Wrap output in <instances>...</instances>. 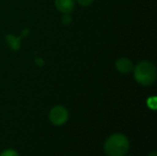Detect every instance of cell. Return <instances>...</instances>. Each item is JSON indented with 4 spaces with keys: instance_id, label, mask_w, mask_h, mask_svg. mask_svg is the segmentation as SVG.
I'll use <instances>...</instances> for the list:
<instances>
[{
    "instance_id": "cell-12",
    "label": "cell",
    "mask_w": 157,
    "mask_h": 156,
    "mask_svg": "<svg viewBox=\"0 0 157 156\" xmlns=\"http://www.w3.org/2000/svg\"><path fill=\"white\" fill-rule=\"evenodd\" d=\"M149 156H157L156 155V153H155V152H154V153L150 154H149Z\"/></svg>"
},
{
    "instance_id": "cell-2",
    "label": "cell",
    "mask_w": 157,
    "mask_h": 156,
    "mask_svg": "<svg viewBox=\"0 0 157 156\" xmlns=\"http://www.w3.org/2000/svg\"><path fill=\"white\" fill-rule=\"evenodd\" d=\"M134 69V78L142 86H150L156 79V68L150 62H141Z\"/></svg>"
},
{
    "instance_id": "cell-8",
    "label": "cell",
    "mask_w": 157,
    "mask_h": 156,
    "mask_svg": "<svg viewBox=\"0 0 157 156\" xmlns=\"http://www.w3.org/2000/svg\"><path fill=\"white\" fill-rule=\"evenodd\" d=\"M62 22H63L64 25H69V24L72 22V18H71V17H70L68 14H65V15H63V17H62Z\"/></svg>"
},
{
    "instance_id": "cell-11",
    "label": "cell",
    "mask_w": 157,
    "mask_h": 156,
    "mask_svg": "<svg viewBox=\"0 0 157 156\" xmlns=\"http://www.w3.org/2000/svg\"><path fill=\"white\" fill-rule=\"evenodd\" d=\"M36 63H37L38 65L41 66V65L43 64V61H42L41 59H39V58H37V59H36Z\"/></svg>"
},
{
    "instance_id": "cell-6",
    "label": "cell",
    "mask_w": 157,
    "mask_h": 156,
    "mask_svg": "<svg viewBox=\"0 0 157 156\" xmlns=\"http://www.w3.org/2000/svg\"><path fill=\"white\" fill-rule=\"evenodd\" d=\"M6 41L9 47L13 50H18L20 47V38H16L12 35H7Z\"/></svg>"
},
{
    "instance_id": "cell-5",
    "label": "cell",
    "mask_w": 157,
    "mask_h": 156,
    "mask_svg": "<svg viewBox=\"0 0 157 156\" xmlns=\"http://www.w3.org/2000/svg\"><path fill=\"white\" fill-rule=\"evenodd\" d=\"M116 68L121 74H129L133 70V64L131 60L127 58H121L116 62Z\"/></svg>"
},
{
    "instance_id": "cell-9",
    "label": "cell",
    "mask_w": 157,
    "mask_h": 156,
    "mask_svg": "<svg viewBox=\"0 0 157 156\" xmlns=\"http://www.w3.org/2000/svg\"><path fill=\"white\" fill-rule=\"evenodd\" d=\"M148 106L153 108V109H155L156 108V100H155V97H153V98H149L148 99Z\"/></svg>"
},
{
    "instance_id": "cell-1",
    "label": "cell",
    "mask_w": 157,
    "mask_h": 156,
    "mask_svg": "<svg viewBox=\"0 0 157 156\" xmlns=\"http://www.w3.org/2000/svg\"><path fill=\"white\" fill-rule=\"evenodd\" d=\"M128 139L122 134L111 135L105 143V152L109 156H123L129 150Z\"/></svg>"
},
{
    "instance_id": "cell-7",
    "label": "cell",
    "mask_w": 157,
    "mask_h": 156,
    "mask_svg": "<svg viewBox=\"0 0 157 156\" xmlns=\"http://www.w3.org/2000/svg\"><path fill=\"white\" fill-rule=\"evenodd\" d=\"M0 156H18V154L14 150H6L0 154Z\"/></svg>"
},
{
    "instance_id": "cell-3",
    "label": "cell",
    "mask_w": 157,
    "mask_h": 156,
    "mask_svg": "<svg viewBox=\"0 0 157 156\" xmlns=\"http://www.w3.org/2000/svg\"><path fill=\"white\" fill-rule=\"evenodd\" d=\"M68 111L62 106H56L52 108L49 114L51 122L56 126L64 124L68 120Z\"/></svg>"
},
{
    "instance_id": "cell-4",
    "label": "cell",
    "mask_w": 157,
    "mask_h": 156,
    "mask_svg": "<svg viewBox=\"0 0 157 156\" xmlns=\"http://www.w3.org/2000/svg\"><path fill=\"white\" fill-rule=\"evenodd\" d=\"M55 6L60 12L69 14L75 8V0H55Z\"/></svg>"
},
{
    "instance_id": "cell-10",
    "label": "cell",
    "mask_w": 157,
    "mask_h": 156,
    "mask_svg": "<svg viewBox=\"0 0 157 156\" xmlns=\"http://www.w3.org/2000/svg\"><path fill=\"white\" fill-rule=\"evenodd\" d=\"M93 1L94 0H77V2L83 6H87L91 5L93 3Z\"/></svg>"
}]
</instances>
